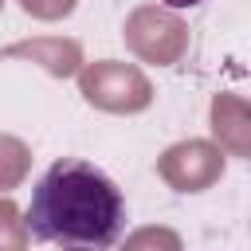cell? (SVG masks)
<instances>
[{
	"instance_id": "cell-1",
	"label": "cell",
	"mask_w": 251,
	"mask_h": 251,
	"mask_svg": "<svg viewBox=\"0 0 251 251\" xmlns=\"http://www.w3.org/2000/svg\"><path fill=\"white\" fill-rule=\"evenodd\" d=\"M24 224L35 243L59 251H110L126 227V200L98 165L59 157L35 180Z\"/></svg>"
},
{
	"instance_id": "cell-2",
	"label": "cell",
	"mask_w": 251,
	"mask_h": 251,
	"mask_svg": "<svg viewBox=\"0 0 251 251\" xmlns=\"http://www.w3.org/2000/svg\"><path fill=\"white\" fill-rule=\"evenodd\" d=\"M165 8H173V12H188V8H196V4H204V0H161Z\"/></svg>"
}]
</instances>
